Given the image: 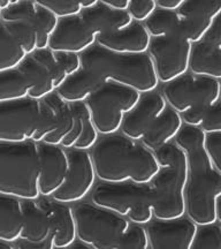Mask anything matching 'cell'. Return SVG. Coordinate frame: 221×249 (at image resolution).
<instances>
[{"label":"cell","instance_id":"cell-34","mask_svg":"<svg viewBox=\"0 0 221 249\" xmlns=\"http://www.w3.org/2000/svg\"><path fill=\"white\" fill-rule=\"evenodd\" d=\"M157 8V0H132L127 12L132 17L133 21L144 23Z\"/></svg>","mask_w":221,"mask_h":249},{"label":"cell","instance_id":"cell-4","mask_svg":"<svg viewBox=\"0 0 221 249\" xmlns=\"http://www.w3.org/2000/svg\"><path fill=\"white\" fill-rule=\"evenodd\" d=\"M80 55L82 66L96 71L106 83L127 87L142 95L154 91L159 86L148 53L118 54L95 45Z\"/></svg>","mask_w":221,"mask_h":249},{"label":"cell","instance_id":"cell-35","mask_svg":"<svg viewBox=\"0 0 221 249\" xmlns=\"http://www.w3.org/2000/svg\"><path fill=\"white\" fill-rule=\"evenodd\" d=\"M204 150L214 169L221 172V133L205 134Z\"/></svg>","mask_w":221,"mask_h":249},{"label":"cell","instance_id":"cell-20","mask_svg":"<svg viewBox=\"0 0 221 249\" xmlns=\"http://www.w3.org/2000/svg\"><path fill=\"white\" fill-rule=\"evenodd\" d=\"M166 107L167 103L161 92L154 90L143 93L136 107L124 117L120 133L130 140L141 142Z\"/></svg>","mask_w":221,"mask_h":249},{"label":"cell","instance_id":"cell-13","mask_svg":"<svg viewBox=\"0 0 221 249\" xmlns=\"http://www.w3.org/2000/svg\"><path fill=\"white\" fill-rule=\"evenodd\" d=\"M40 117V101L24 98L0 103V143L33 141Z\"/></svg>","mask_w":221,"mask_h":249},{"label":"cell","instance_id":"cell-6","mask_svg":"<svg viewBox=\"0 0 221 249\" xmlns=\"http://www.w3.org/2000/svg\"><path fill=\"white\" fill-rule=\"evenodd\" d=\"M1 22L27 54L48 49L59 18L34 0H22L1 9Z\"/></svg>","mask_w":221,"mask_h":249},{"label":"cell","instance_id":"cell-14","mask_svg":"<svg viewBox=\"0 0 221 249\" xmlns=\"http://www.w3.org/2000/svg\"><path fill=\"white\" fill-rule=\"evenodd\" d=\"M75 112L71 104L64 102L54 92L40 101V117L33 141L61 147L75 124Z\"/></svg>","mask_w":221,"mask_h":249},{"label":"cell","instance_id":"cell-44","mask_svg":"<svg viewBox=\"0 0 221 249\" xmlns=\"http://www.w3.org/2000/svg\"><path fill=\"white\" fill-rule=\"evenodd\" d=\"M17 1H22V0H13V4H15V2H17Z\"/></svg>","mask_w":221,"mask_h":249},{"label":"cell","instance_id":"cell-25","mask_svg":"<svg viewBox=\"0 0 221 249\" xmlns=\"http://www.w3.org/2000/svg\"><path fill=\"white\" fill-rule=\"evenodd\" d=\"M183 126L185 124L181 114L167 107L150 127L141 143L148 150L152 152L158 151L165 145L174 142Z\"/></svg>","mask_w":221,"mask_h":249},{"label":"cell","instance_id":"cell-42","mask_svg":"<svg viewBox=\"0 0 221 249\" xmlns=\"http://www.w3.org/2000/svg\"><path fill=\"white\" fill-rule=\"evenodd\" d=\"M12 4H13V0H0V9L8 7V6Z\"/></svg>","mask_w":221,"mask_h":249},{"label":"cell","instance_id":"cell-40","mask_svg":"<svg viewBox=\"0 0 221 249\" xmlns=\"http://www.w3.org/2000/svg\"><path fill=\"white\" fill-rule=\"evenodd\" d=\"M188 0H157L158 8L167 11H179Z\"/></svg>","mask_w":221,"mask_h":249},{"label":"cell","instance_id":"cell-18","mask_svg":"<svg viewBox=\"0 0 221 249\" xmlns=\"http://www.w3.org/2000/svg\"><path fill=\"white\" fill-rule=\"evenodd\" d=\"M177 12L182 18L181 35L195 44L207 35L220 18L221 0H188Z\"/></svg>","mask_w":221,"mask_h":249},{"label":"cell","instance_id":"cell-15","mask_svg":"<svg viewBox=\"0 0 221 249\" xmlns=\"http://www.w3.org/2000/svg\"><path fill=\"white\" fill-rule=\"evenodd\" d=\"M69 160V170L66 181L59 191L52 196V200L62 204H75L83 201L95 188V166L89 151L67 150Z\"/></svg>","mask_w":221,"mask_h":249},{"label":"cell","instance_id":"cell-16","mask_svg":"<svg viewBox=\"0 0 221 249\" xmlns=\"http://www.w3.org/2000/svg\"><path fill=\"white\" fill-rule=\"evenodd\" d=\"M99 36L97 28L82 12L76 17L59 20L49 49L53 52L82 54L97 45Z\"/></svg>","mask_w":221,"mask_h":249},{"label":"cell","instance_id":"cell-12","mask_svg":"<svg viewBox=\"0 0 221 249\" xmlns=\"http://www.w3.org/2000/svg\"><path fill=\"white\" fill-rule=\"evenodd\" d=\"M192 44L181 34L164 38H151L150 55L159 83H170L189 73Z\"/></svg>","mask_w":221,"mask_h":249},{"label":"cell","instance_id":"cell-36","mask_svg":"<svg viewBox=\"0 0 221 249\" xmlns=\"http://www.w3.org/2000/svg\"><path fill=\"white\" fill-rule=\"evenodd\" d=\"M199 129L204 134L221 133V105L220 102L214 104L207 112Z\"/></svg>","mask_w":221,"mask_h":249},{"label":"cell","instance_id":"cell-27","mask_svg":"<svg viewBox=\"0 0 221 249\" xmlns=\"http://www.w3.org/2000/svg\"><path fill=\"white\" fill-rule=\"evenodd\" d=\"M22 201L0 194V240L17 244L22 232Z\"/></svg>","mask_w":221,"mask_h":249},{"label":"cell","instance_id":"cell-9","mask_svg":"<svg viewBox=\"0 0 221 249\" xmlns=\"http://www.w3.org/2000/svg\"><path fill=\"white\" fill-rule=\"evenodd\" d=\"M77 241L91 249H119L132 224L95 204L82 203L75 207Z\"/></svg>","mask_w":221,"mask_h":249},{"label":"cell","instance_id":"cell-22","mask_svg":"<svg viewBox=\"0 0 221 249\" xmlns=\"http://www.w3.org/2000/svg\"><path fill=\"white\" fill-rule=\"evenodd\" d=\"M151 37L144 23L133 21L128 27L105 34L97 40V45L118 54L148 53Z\"/></svg>","mask_w":221,"mask_h":249},{"label":"cell","instance_id":"cell-10","mask_svg":"<svg viewBox=\"0 0 221 249\" xmlns=\"http://www.w3.org/2000/svg\"><path fill=\"white\" fill-rule=\"evenodd\" d=\"M142 93L127 87L105 83L85 102L99 135L120 133L124 117L136 107Z\"/></svg>","mask_w":221,"mask_h":249},{"label":"cell","instance_id":"cell-5","mask_svg":"<svg viewBox=\"0 0 221 249\" xmlns=\"http://www.w3.org/2000/svg\"><path fill=\"white\" fill-rule=\"evenodd\" d=\"M0 194L39 200L38 143H0Z\"/></svg>","mask_w":221,"mask_h":249},{"label":"cell","instance_id":"cell-17","mask_svg":"<svg viewBox=\"0 0 221 249\" xmlns=\"http://www.w3.org/2000/svg\"><path fill=\"white\" fill-rule=\"evenodd\" d=\"M145 230L151 249H191L198 226L183 216L174 220L154 219Z\"/></svg>","mask_w":221,"mask_h":249},{"label":"cell","instance_id":"cell-3","mask_svg":"<svg viewBox=\"0 0 221 249\" xmlns=\"http://www.w3.org/2000/svg\"><path fill=\"white\" fill-rule=\"evenodd\" d=\"M159 172L148 183L151 193L153 217L174 220L186 216V187L188 160L186 152L172 142L154 152Z\"/></svg>","mask_w":221,"mask_h":249},{"label":"cell","instance_id":"cell-24","mask_svg":"<svg viewBox=\"0 0 221 249\" xmlns=\"http://www.w3.org/2000/svg\"><path fill=\"white\" fill-rule=\"evenodd\" d=\"M105 81L96 71L82 66L62 83L57 90L58 96L68 104L85 103L97 90L105 85Z\"/></svg>","mask_w":221,"mask_h":249},{"label":"cell","instance_id":"cell-2","mask_svg":"<svg viewBox=\"0 0 221 249\" xmlns=\"http://www.w3.org/2000/svg\"><path fill=\"white\" fill-rule=\"evenodd\" d=\"M91 151L96 176L105 183L148 185L160 169L154 152L121 133L102 136Z\"/></svg>","mask_w":221,"mask_h":249},{"label":"cell","instance_id":"cell-7","mask_svg":"<svg viewBox=\"0 0 221 249\" xmlns=\"http://www.w3.org/2000/svg\"><path fill=\"white\" fill-rule=\"evenodd\" d=\"M29 79L33 90L29 98L42 101L57 92L62 83L82 67L80 54L37 50L28 54L18 66Z\"/></svg>","mask_w":221,"mask_h":249},{"label":"cell","instance_id":"cell-37","mask_svg":"<svg viewBox=\"0 0 221 249\" xmlns=\"http://www.w3.org/2000/svg\"><path fill=\"white\" fill-rule=\"evenodd\" d=\"M211 107H194L191 110L185 112V113L181 114L183 124L185 126L189 127H195V128H199L201 127L202 123H203L205 117H206L208 110Z\"/></svg>","mask_w":221,"mask_h":249},{"label":"cell","instance_id":"cell-39","mask_svg":"<svg viewBox=\"0 0 221 249\" xmlns=\"http://www.w3.org/2000/svg\"><path fill=\"white\" fill-rule=\"evenodd\" d=\"M98 1L102 5L107 6V7L115 9V11L127 12L132 0H98Z\"/></svg>","mask_w":221,"mask_h":249},{"label":"cell","instance_id":"cell-8","mask_svg":"<svg viewBox=\"0 0 221 249\" xmlns=\"http://www.w3.org/2000/svg\"><path fill=\"white\" fill-rule=\"evenodd\" d=\"M91 200L92 204L126 218L133 225L144 226L154 219L148 185L102 182L93 188Z\"/></svg>","mask_w":221,"mask_h":249},{"label":"cell","instance_id":"cell-31","mask_svg":"<svg viewBox=\"0 0 221 249\" xmlns=\"http://www.w3.org/2000/svg\"><path fill=\"white\" fill-rule=\"evenodd\" d=\"M40 7L45 8L55 18H66L76 17L84 9L93 7L98 4V0H34Z\"/></svg>","mask_w":221,"mask_h":249},{"label":"cell","instance_id":"cell-26","mask_svg":"<svg viewBox=\"0 0 221 249\" xmlns=\"http://www.w3.org/2000/svg\"><path fill=\"white\" fill-rule=\"evenodd\" d=\"M22 232L20 240L42 242L53 235L49 213L37 201H22Z\"/></svg>","mask_w":221,"mask_h":249},{"label":"cell","instance_id":"cell-33","mask_svg":"<svg viewBox=\"0 0 221 249\" xmlns=\"http://www.w3.org/2000/svg\"><path fill=\"white\" fill-rule=\"evenodd\" d=\"M119 249H151L146 230L143 226L130 225Z\"/></svg>","mask_w":221,"mask_h":249},{"label":"cell","instance_id":"cell-23","mask_svg":"<svg viewBox=\"0 0 221 249\" xmlns=\"http://www.w3.org/2000/svg\"><path fill=\"white\" fill-rule=\"evenodd\" d=\"M38 202L51 218L55 249L68 248L75 244L77 234L73 208L68 204L55 202L52 198H44L38 200Z\"/></svg>","mask_w":221,"mask_h":249},{"label":"cell","instance_id":"cell-41","mask_svg":"<svg viewBox=\"0 0 221 249\" xmlns=\"http://www.w3.org/2000/svg\"><path fill=\"white\" fill-rule=\"evenodd\" d=\"M64 249H91V248H89L88 246H85V245L81 244V242H75V244L71 245L70 247H68V248H64Z\"/></svg>","mask_w":221,"mask_h":249},{"label":"cell","instance_id":"cell-29","mask_svg":"<svg viewBox=\"0 0 221 249\" xmlns=\"http://www.w3.org/2000/svg\"><path fill=\"white\" fill-rule=\"evenodd\" d=\"M144 26L151 38H164L181 34L182 18L177 11L157 8Z\"/></svg>","mask_w":221,"mask_h":249},{"label":"cell","instance_id":"cell-43","mask_svg":"<svg viewBox=\"0 0 221 249\" xmlns=\"http://www.w3.org/2000/svg\"><path fill=\"white\" fill-rule=\"evenodd\" d=\"M0 249H15L12 244H7V242L0 240Z\"/></svg>","mask_w":221,"mask_h":249},{"label":"cell","instance_id":"cell-11","mask_svg":"<svg viewBox=\"0 0 221 249\" xmlns=\"http://www.w3.org/2000/svg\"><path fill=\"white\" fill-rule=\"evenodd\" d=\"M220 80L187 73L166 83L161 93L167 107L182 114L194 107H213L220 102Z\"/></svg>","mask_w":221,"mask_h":249},{"label":"cell","instance_id":"cell-1","mask_svg":"<svg viewBox=\"0 0 221 249\" xmlns=\"http://www.w3.org/2000/svg\"><path fill=\"white\" fill-rule=\"evenodd\" d=\"M205 134L199 128L183 126L174 140L186 152L188 180L186 187V214L198 227L219 222L221 172L214 169L204 150Z\"/></svg>","mask_w":221,"mask_h":249},{"label":"cell","instance_id":"cell-30","mask_svg":"<svg viewBox=\"0 0 221 249\" xmlns=\"http://www.w3.org/2000/svg\"><path fill=\"white\" fill-rule=\"evenodd\" d=\"M27 55L22 46L0 20V73L18 67Z\"/></svg>","mask_w":221,"mask_h":249},{"label":"cell","instance_id":"cell-32","mask_svg":"<svg viewBox=\"0 0 221 249\" xmlns=\"http://www.w3.org/2000/svg\"><path fill=\"white\" fill-rule=\"evenodd\" d=\"M191 249H221V229L218 224L198 227Z\"/></svg>","mask_w":221,"mask_h":249},{"label":"cell","instance_id":"cell-38","mask_svg":"<svg viewBox=\"0 0 221 249\" xmlns=\"http://www.w3.org/2000/svg\"><path fill=\"white\" fill-rule=\"evenodd\" d=\"M17 249H55L53 235L42 242H27L18 240L17 242Z\"/></svg>","mask_w":221,"mask_h":249},{"label":"cell","instance_id":"cell-28","mask_svg":"<svg viewBox=\"0 0 221 249\" xmlns=\"http://www.w3.org/2000/svg\"><path fill=\"white\" fill-rule=\"evenodd\" d=\"M31 90L33 86L20 67L0 73V103L28 98Z\"/></svg>","mask_w":221,"mask_h":249},{"label":"cell","instance_id":"cell-19","mask_svg":"<svg viewBox=\"0 0 221 249\" xmlns=\"http://www.w3.org/2000/svg\"><path fill=\"white\" fill-rule=\"evenodd\" d=\"M40 196L52 197L66 181L69 160L66 149L38 143Z\"/></svg>","mask_w":221,"mask_h":249},{"label":"cell","instance_id":"cell-21","mask_svg":"<svg viewBox=\"0 0 221 249\" xmlns=\"http://www.w3.org/2000/svg\"><path fill=\"white\" fill-rule=\"evenodd\" d=\"M189 71L194 75L221 80L220 18H217L203 39L192 44Z\"/></svg>","mask_w":221,"mask_h":249},{"label":"cell","instance_id":"cell-45","mask_svg":"<svg viewBox=\"0 0 221 249\" xmlns=\"http://www.w3.org/2000/svg\"><path fill=\"white\" fill-rule=\"evenodd\" d=\"M0 20H1V9H0Z\"/></svg>","mask_w":221,"mask_h":249}]
</instances>
